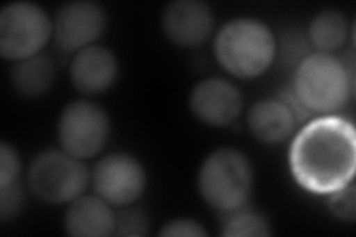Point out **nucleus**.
I'll return each instance as SVG.
<instances>
[{
	"mask_svg": "<svg viewBox=\"0 0 356 237\" xmlns=\"http://www.w3.org/2000/svg\"><path fill=\"white\" fill-rule=\"evenodd\" d=\"M161 26L166 39L177 47L195 48L213 35L214 10L202 0H174L162 10Z\"/></svg>",
	"mask_w": 356,
	"mask_h": 237,
	"instance_id": "nucleus-11",
	"label": "nucleus"
},
{
	"mask_svg": "<svg viewBox=\"0 0 356 237\" xmlns=\"http://www.w3.org/2000/svg\"><path fill=\"white\" fill-rule=\"evenodd\" d=\"M350 22L339 9H322L310 19L307 27L309 44L318 52L334 54L348 43Z\"/></svg>",
	"mask_w": 356,
	"mask_h": 237,
	"instance_id": "nucleus-16",
	"label": "nucleus"
},
{
	"mask_svg": "<svg viewBox=\"0 0 356 237\" xmlns=\"http://www.w3.org/2000/svg\"><path fill=\"white\" fill-rule=\"evenodd\" d=\"M55 82V64L44 52L17 61L10 70V83L26 98H39L49 92Z\"/></svg>",
	"mask_w": 356,
	"mask_h": 237,
	"instance_id": "nucleus-15",
	"label": "nucleus"
},
{
	"mask_svg": "<svg viewBox=\"0 0 356 237\" xmlns=\"http://www.w3.org/2000/svg\"><path fill=\"white\" fill-rule=\"evenodd\" d=\"M213 49L217 63L230 76L255 79L276 60L277 39L266 21L235 17L217 30Z\"/></svg>",
	"mask_w": 356,
	"mask_h": 237,
	"instance_id": "nucleus-2",
	"label": "nucleus"
},
{
	"mask_svg": "<svg viewBox=\"0 0 356 237\" xmlns=\"http://www.w3.org/2000/svg\"><path fill=\"white\" fill-rule=\"evenodd\" d=\"M119 77L116 54L103 44H91L73 54L70 79L73 86L85 95L108 91Z\"/></svg>",
	"mask_w": 356,
	"mask_h": 237,
	"instance_id": "nucleus-12",
	"label": "nucleus"
},
{
	"mask_svg": "<svg viewBox=\"0 0 356 237\" xmlns=\"http://www.w3.org/2000/svg\"><path fill=\"white\" fill-rule=\"evenodd\" d=\"M188 107L199 122L225 128L239 117L243 97L241 89L229 79L209 76L193 86L188 95Z\"/></svg>",
	"mask_w": 356,
	"mask_h": 237,
	"instance_id": "nucleus-10",
	"label": "nucleus"
},
{
	"mask_svg": "<svg viewBox=\"0 0 356 237\" xmlns=\"http://www.w3.org/2000/svg\"><path fill=\"white\" fill-rule=\"evenodd\" d=\"M272 233L270 222L264 215L242 208L229 212L221 225V234L227 237H266Z\"/></svg>",
	"mask_w": 356,
	"mask_h": 237,
	"instance_id": "nucleus-17",
	"label": "nucleus"
},
{
	"mask_svg": "<svg viewBox=\"0 0 356 237\" xmlns=\"http://www.w3.org/2000/svg\"><path fill=\"white\" fill-rule=\"evenodd\" d=\"M91 174L85 163L64 150L38 153L27 171L29 188L38 199L52 205L70 203L83 195Z\"/></svg>",
	"mask_w": 356,
	"mask_h": 237,
	"instance_id": "nucleus-5",
	"label": "nucleus"
},
{
	"mask_svg": "<svg viewBox=\"0 0 356 237\" xmlns=\"http://www.w3.org/2000/svg\"><path fill=\"white\" fill-rule=\"evenodd\" d=\"M247 123L255 140L277 145L293 137L298 120L285 101L280 97H267L250 107Z\"/></svg>",
	"mask_w": 356,
	"mask_h": 237,
	"instance_id": "nucleus-13",
	"label": "nucleus"
},
{
	"mask_svg": "<svg viewBox=\"0 0 356 237\" xmlns=\"http://www.w3.org/2000/svg\"><path fill=\"white\" fill-rule=\"evenodd\" d=\"M24 202V190L19 179L6 187H0V220L8 221L14 218Z\"/></svg>",
	"mask_w": 356,
	"mask_h": 237,
	"instance_id": "nucleus-21",
	"label": "nucleus"
},
{
	"mask_svg": "<svg viewBox=\"0 0 356 237\" xmlns=\"http://www.w3.org/2000/svg\"><path fill=\"white\" fill-rule=\"evenodd\" d=\"M111 132L107 111L94 101L74 99L58 117L57 138L61 150L77 159H91L102 152Z\"/></svg>",
	"mask_w": 356,
	"mask_h": 237,
	"instance_id": "nucleus-7",
	"label": "nucleus"
},
{
	"mask_svg": "<svg viewBox=\"0 0 356 237\" xmlns=\"http://www.w3.org/2000/svg\"><path fill=\"white\" fill-rule=\"evenodd\" d=\"M52 33V18L35 2L17 0L0 10V54L6 60L17 63L43 52Z\"/></svg>",
	"mask_w": 356,
	"mask_h": 237,
	"instance_id": "nucleus-6",
	"label": "nucleus"
},
{
	"mask_svg": "<svg viewBox=\"0 0 356 237\" xmlns=\"http://www.w3.org/2000/svg\"><path fill=\"white\" fill-rule=\"evenodd\" d=\"M158 234L163 237H205L208 231L204 224L193 218H174L165 222Z\"/></svg>",
	"mask_w": 356,
	"mask_h": 237,
	"instance_id": "nucleus-22",
	"label": "nucleus"
},
{
	"mask_svg": "<svg viewBox=\"0 0 356 237\" xmlns=\"http://www.w3.org/2000/svg\"><path fill=\"white\" fill-rule=\"evenodd\" d=\"M91 179L99 197L111 206L125 208L143 196L147 186V172L136 156L115 152L97 162Z\"/></svg>",
	"mask_w": 356,
	"mask_h": 237,
	"instance_id": "nucleus-8",
	"label": "nucleus"
},
{
	"mask_svg": "<svg viewBox=\"0 0 356 237\" xmlns=\"http://www.w3.org/2000/svg\"><path fill=\"white\" fill-rule=\"evenodd\" d=\"M196 178L197 190L207 205L229 213L247 203L254 186V169L243 152L220 147L207 154Z\"/></svg>",
	"mask_w": 356,
	"mask_h": 237,
	"instance_id": "nucleus-4",
	"label": "nucleus"
},
{
	"mask_svg": "<svg viewBox=\"0 0 356 237\" xmlns=\"http://www.w3.org/2000/svg\"><path fill=\"white\" fill-rule=\"evenodd\" d=\"M289 169L297 184L315 195H330L353 181L356 133L339 115L310 119L293 135Z\"/></svg>",
	"mask_w": 356,
	"mask_h": 237,
	"instance_id": "nucleus-1",
	"label": "nucleus"
},
{
	"mask_svg": "<svg viewBox=\"0 0 356 237\" xmlns=\"http://www.w3.org/2000/svg\"><path fill=\"white\" fill-rule=\"evenodd\" d=\"M149 229V217L141 209L125 206V209L116 215L115 236H147Z\"/></svg>",
	"mask_w": 356,
	"mask_h": 237,
	"instance_id": "nucleus-19",
	"label": "nucleus"
},
{
	"mask_svg": "<svg viewBox=\"0 0 356 237\" xmlns=\"http://www.w3.org/2000/svg\"><path fill=\"white\" fill-rule=\"evenodd\" d=\"M353 82V69L341 56L314 51L296 65L291 91L310 115H337L350 103Z\"/></svg>",
	"mask_w": 356,
	"mask_h": 237,
	"instance_id": "nucleus-3",
	"label": "nucleus"
},
{
	"mask_svg": "<svg viewBox=\"0 0 356 237\" xmlns=\"http://www.w3.org/2000/svg\"><path fill=\"white\" fill-rule=\"evenodd\" d=\"M327 196V205L334 217L346 222H352L356 218V190L353 181Z\"/></svg>",
	"mask_w": 356,
	"mask_h": 237,
	"instance_id": "nucleus-18",
	"label": "nucleus"
},
{
	"mask_svg": "<svg viewBox=\"0 0 356 237\" xmlns=\"http://www.w3.org/2000/svg\"><path fill=\"white\" fill-rule=\"evenodd\" d=\"M21 156L13 144L0 142V187H6L19 179Z\"/></svg>",
	"mask_w": 356,
	"mask_h": 237,
	"instance_id": "nucleus-20",
	"label": "nucleus"
},
{
	"mask_svg": "<svg viewBox=\"0 0 356 237\" xmlns=\"http://www.w3.org/2000/svg\"><path fill=\"white\" fill-rule=\"evenodd\" d=\"M116 229V213L103 197L81 195L67 206L64 230L76 237L113 236Z\"/></svg>",
	"mask_w": 356,
	"mask_h": 237,
	"instance_id": "nucleus-14",
	"label": "nucleus"
},
{
	"mask_svg": "<svg viewBox=\"0 0 356 237\" xmlns=\"http://www.w3.org/2000/svg\"><path fill=\"white\" fill-rule=\"evenodd\" d=\"M107 13L92 0H72L55 13L52 18L55 44L67 54H76L104 35Z\"/></svg>",
	"mask_w": 356,
	"mask_h": 237,
	"instance_id": "nucleus-9",
	"label": "nucleus"
}]
</instances>
